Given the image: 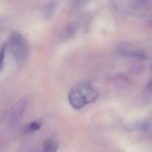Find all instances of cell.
<instances>
[{
	"instance_id": "7a4b0ae2",
	"label": "cell",
	"mask_w": 152,
	"mask_h": 152,
	"mask_svg": "<svg viewBox=\"0 0 152 152\" xmlns=\"http://www.w3.org/2000/svg\"><path fill=\"white\" fill-rule=\"evenodd\" d=\"M12 56L18 62H23L27 58L29 53V47L27 41L23 36L18 32H14L6 42Z\"/></svg>"
},
{
	"instance_id": "5b68a950",
	"label": "cell",
	"mask_w": 152,
	"mask_h": 152,
	"mask_svg": "<svg viewBox=\"0 0 152 152\" xmlns=\"http://www.w3.org/2000/svg\"><path fill=\"white\" fill-rule=\"evenodd\" d=\"M41 127V123L38 121H34L26 124L23 129L26 133H30L39 130Z\"/></svg>"
},
{
	"instance_id": "8992f818",
	"label": "cell",
	"mask_w": 152,
	"mask_h": 152,
	"mask_svg": "<svg viewBox=\"0 0 152 152\" xmlns=\"http://www.w3.org/2000/svg\"><path fill=\"white\" fill-rule=\"evenodd\" d=\"M56 7V3L55 1L50 2L46 6L43 12V17L46 19L49 18L53 15Z\"/></svg>"
},
{
	"instance_id": "3957f363",
	"label": "cell",
	"mask_w": 152,
	"mask_h": 152,
	"mask_svg": "<svg viewBox=\"0 0 152 152\" xmlns=\"http://www.w3.org/2000/svg\"><path fill=\"white\" fill-rule=\"evenodd\" d=\"M79 28V24L77 23L69 24L63 32V36L64 38H69L74 35Z\"/></svg>"
},
{
	"instance_id": "52a82bcc",
	"label": "cell",
	"mask_w": 152,
	"mask_h": 152,
	"mask_svg": "<svg viewBox=\"0 0 152 152\" xmlns=\"http://www.w3.org/2000/svg\"><path fill=\"white\" fill-rule=\"evenodd\" d=\"M123 54L128 56L132 57L137 58H145V55L141 51H136V50H127L123 52Z\"/></svg>"
},
{
	"instance_id": "6da1fadb",
	"label": "cell",
	"mask_w": 152,
	"mask_h": 152,
	"mask_svg": "<svg viewBox=\"0 0 152 152\" xmlns=\"http://www.w3.org/2000/svg\"><path fill=\"white\" fill-rule=\"evenodd\" d=\"M99 96L98 91L89 82L83 81L75 85L68 94L71 105L75 109H81L95 102Z\"/></svg>"
},
{
	"instance_id": "ba28073f",
	"label": "cell",
	"mask_w": 152,
	"mask_h": 152,
	"mask_svg": "<svg viewBox=\"0 0 152 152\" xmlns=\"http://www.w3.org/2000/svg\"><path fill=\"white\" fill-rule=\"evenodd\" d=\"M7 49V46H6V42H5L1 46V49L0 60H1V71L4 67V64H5V56H6Z\"/></svg>"
},
{
	"instance_id": "277c9868",
	"label": "cell",
	"mask_w": 152,
	"mask_h": 152,
	"mask_svg": "<svg viewBox=\"0 0 152 152\" xmlns=\"http://www.w3.org/2000/svg\"><path fill=\"white\" fill-rule=\"evenodd\" d=\"M58 146V144L55 140H47L44 143L42 152H56Z\"/></svg>"
},
{
	"instance_id": "9c48e42d",
	"label": "cell",
	"mask_w": 152,
	"mask_h": 152,
	"mask_svg": "<svg viewBox=\"0 0 152 152\" xmlns=\"http://www.w3.org/2000/svg\"><path fill=\"white\" fill-rule=\"evenodd\" d=\"M148 88L150 90L152 91V79H151L147 85Z\"/></svg>"
}]
</instances>
